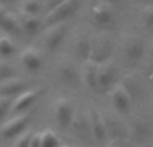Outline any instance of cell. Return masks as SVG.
<instances>
[{
    "mask_svg": "<svg viewBox=\"0 0 153 147\" xmlns=\"http://www.w3.org/2000/svg\"><path fill=\"white\" fill-rule=\"evenodd\" d=\"M81 7V0H62L58 5L47 12L43 23L47 27L58 23H63L66 19L71 18Z\"/></svg>",
    "mask_w": 153,
    "mask_h": 147,
    "instance_id": "6da1fadb",
    "label": "cell"
},
{
    "mask_svg": "<svg viewBox=\"0 0 153 147\" xmlns=\"http://www.w3.org/2000/svg\"><path fill=\"white\" fill-rule=\"evenodd\" d=\"M110 100L113 108L120 113H128L132 107V94L125 84H116L110 89Z\"/></svg>",
    "mask_w": 153,
    "mask_h": 147,
    "instance_id": "7a4b0ae2",
    "label": "cell"
},
{
    "mask_svg": "<svg viewBox=\"0 0 153 147\" xmlns=\"http://www.w3.org/2000/svg\"><path fill=\"white\" fill-rule=\"evenodd\" d=\"M30 123V113L20 112V115L15 116V118L10 119L8 122H5L1 127V138L3 139H11L13 136H18L20 135L23 131H26L27 126Z\"/></svg>",
    "mask_w": 153,
    "mask_h": 147,
    "instance_id": "3957f363",
    "label": "cell"
},
{
    "mask_svg": "<svg viewBox=\"0 0 153 147\" xmlns=\"http://www.w3.org/2000/svg\"><path fill=\"white\" fill-rule=\"evenodd\" d=\"M116 78H117L116 66L110 61H105L98 65V76H97L98 89H101L102 92H109L117 84Z\"/></svg>",
    "mask_w": 153,
    "mask_h": 147,
    "instance_id": "277c9868",
    "label": "cell"
},
{
    "mask_svg": "<svg viewBox=\"0 0 153 147\" xmlns=\"http://www.w3.org/2000/svg\"><path fill=\"white\" fill-rule=\"evenodd\" d=\"M54 115H55V120L61 128H69L74 119V108H73L70 100L65 99V97L56 100L55 105H54Z\"/></svg>",
    "mask_w": 153,
    "mask_h": 147,
    "instance_id": "5b68a950",
    "label": "cell"
},
{
    "mask_svg": "<svg viewBox=\"0 0 153 147\" xmlns=\"http://www.w3.org/2000/svg\"><path fill=\"white\" fill-rule=\"evenodd\" d=\"M145 53V43L141 38L136 35H130L124 42V56L128 62L136 64L143 58Z\"/></svg>",
    "mask_w": 153,
    "mask_h": 147,
    "instance_id": "8992f818",
    "label": "cell"
},
{
    "mask_svg": "<svg viewBox=\"0 0 153 147\" xmlns=\"http://www.w3.org/2000/svg\"><path fill=\"white\" fill-rule=\"evenodd\" d=\"M67 35V27L63 23L50 26L45 34V45L50 51L58 50Z\"/></svg>",
    "mask_w": 153,
    "mask_h": 147,
    "instance_id": "52a82bcc",
    "label": "cell"
},
{
    "mask_svg": "<svg viewBox=\"0 0 153 147\" xmlns=\"http://www.w3.org/2000/svg\"><path fill=\"white\" fill-rule=\"evenodd\" d=\"M91 20L95 26L106 27L113 20V7L105 2H98L91 8Z\"/></svg>",
    "mask_w": 153,
    "mask_h": 147,
    "instance_id": "ba28073f",
    "label": "cell"
},
{
    "mask_svg": "<svg viewBox=\"0 0 153 147\" xmlns=\"http://www.w3.org/2000/svg\"><path fill=\"white\" fill-rule=\"evenodd\" d=\"M89 123L91 128V134L97 142H103L108 136V128H106V122L100 113V111L95 108H90L89 112Z\"/></svg>",
    "mask_w": 153,
    "mask_h": 147,
    "instance_id": "9c48e42d",
    "label": "cell"
},
{
    "mask_svg": "<svg viewBox=\"0 0 153 147\" xmlns=\"http://www.w3.org/2000/svg\"><path fill=\"white\" fill-rule=\"evenodd\" d=\"M42 89L40 88H34V89H28L27 92H22L19 93V96L15 99V101L11 105L12 112H24L26 110H28L38 99H39Z\"/></svg>",
    "mask_w": 153,
    "mask_h": 147,
    "instance_id": "30bf717a",
    "label": "cell"
},
{
    "mask_svg": "<svg viewBox=\"0 0 153 147\" xmlns=\"http://www.w3.org/2000/svg\"><path fill=\"white\" fill-rule=\"evenodd\" d=\"M111 56V43L109 39L98 38L95 40H91V56L90 58L95 61L97 64H102L105 61H109Z\"/></svg>",
    "mask_w": 153,
    "mask_h": 147,
    "instance_id": "8fae6325",
    "label": "cell"
},
{
    "mask_svg": "<svg viewBox=\"0 0 153 147\" xmlns=\"http://www.w3.org/2000/svg\"><path fill=\"white\" fill-rule=\"evenodd\" d=\"M153 132V128L146 119L138 118L133 122L132 126V138L134 139V142L137 143H144L151 138Z\"/></svg>",
    "mask_w": 153,
    "mask_h": 147,
    "instance_id": "7c38bea8",
    "label": "cell"
},
{
    "mask_svg": "<svg viewBox=\"0 0 153 147\" xmlns=\"http://www.w3.org/2000/svg\"><path fill=\"white\" fill-rule=\"evenodd\" d=\"M27 88V82L18 77H12L8 80L0 81V96L12 97L13 94L22 93Z\"/></svg>",
    "mask_w": 153,
    "mask_h": 147,
    "instance_id": "4fadbf2b",
    "label": "cell"
},
{
    "mask_svg": "<svg viewBox=\"0 0 153 147\" xmlns=\"http://www.w3.org/2000/svg\"><path fill=\"white\" fill-rule=\"evenodd\" d=\"M98 65L95 61L89 58L87 61L83 62V68H82V78L83 82L87 88L90 89H98L97 84V76H98Z\"/></svg>",
    "mask_w": 153,
    "mask_h": 147,
    "instance_id": "5bb4252c",
    "label": "cell"
},
{
    "mask_svg": "<svg viewBox=\"0 0 153 147\" xmlns=\"http://www.w3.org/2000/svg\"><path fill=\"white\" fill-rule=\"evenodd\" d=\"M20 61H22V65L28 72H36L42 66V57H40L39 51L34 47L26 49L20 56Z\"/></svg>",
    "mask_w": 153,
    "mask_h": 147,
    "instance_id": "9a60e30c",
    "label": "cell"
},
{
    "mask_svg": "<svg viewBox=\"0 0 153 147\" xmlns=\"http://www.w3.org/2000/svg\"><path fill=\"white\" fill-rule=\"evenodd\" d=\"M74 51H75V56L82 62L87 61L90 58V56H91V39L87 35H81L75 40Z\"/></svg>",
    "mask_w": 153,
    "mask_h": 147,
    "instance_id": "2e32d148",
    "label": "cell"
},
{
    "mask_svg": "<svg viewBox=\"0 0 153 147\" xmlns=\"http://www.w3.org/2000/svg\"><path fill=\"white\" fill-rule=\"evenodd\" d=\"M0 27L10 34H16L20 30V24L15 16L1 7H0Z\"/></svg>",
    "mask_w": 153,
    "mask_h": 147,
    "instance_id": "e0dca14e",
    "label": "cell"
},
{
    "mask_svg": "<svg viewBox=\"0 0 153 147\" xmlns=\"http://www.w3.org/2000/svg\"><path fill=\"white\" fill-rule=\"evenodd\" d=\"M59 77L65 84H69V85L75 84L76 78H78V73H76L75 66L73 64H70V62L62 64L61 68H59Z\"/></svg>",
    "mask_w": 153,
    "mask_h": 147,
    "instance_id": "ac0fdd59",
    "label": "cell"
},
{
    "mask_svg": "<svg viewBox=\"0 0 153 147\" xmlns=\"http://www.w3.org/2000/svg\"><path fill=\"white\" fill-rule=\"evenodd\" d=\"M20 26L27 35H34L39 31L40 20L36 18V15H24L23 14V20Z\"/></svg>",
    "mask_w": 153,
    "mask_h": 147,
    "instance_id": "d6986e66",
    "label": "cell"
},
{
    "mask_svg": "<svg viewBox=\"0 0 153 147\" xmlns=\"http://www.w3.org/2000/svg\"><path fill=\"white\" fill-rule=\"evenodd\" d=\"M61 140L59 136L53 131L47 128L40 132V147H59Z\"/></svg>",
    "mask_w": 153,
    "mask_h": 147,
    "instance_id": "ffe728a7",
    "label": "cell"
},
{
    "mask_svg": "<svg viewBox=\"0 0 153 147\" xmlns=\"http://www.w3.org/2000/svg\"><path fill=\"white\" fill-rule=\"evenodd\" d=\"M16 47L15 43L10 39L8 37H0V56L7 58V57H11L13 53H15Z\"/></svg>",
    "mask_w": 153,
    "mask_h": 147,
    "instance_id": "44dd1931",
    "label": "cell"
},
{
    "mask_svg": "<svg viewBox=\"0 0 153 147\" xmlns=\"http://www.w3.org/2000/svg\"><path fill=\"white\" fill-rule=\"evenodd\" d=\"M40 11L39 0H24L22 4V12L24 15H38Z\"/></svg>",
    "mask_w": 153,
    "mask_h": 147,
    "instance_id": "7402d4cb",
    "label": "cell"
},
{
    "mask_svg": "<svg viewBox=\"0 0 153 147\" xmlns=\"http://www.w3.org/2000/svg\"><path fill=\"white\" fill-rule=\"evenodd\" d=\"M106 128H108V135L111 134L113 136H117V138L124 136V130H122L121 124L116 119H110L109 122H106Z\"/></svg>",
    "mask_w": 153,
    "mask_h": 147,
    "instance_id": "603a6c76",
    "label": "cell"
},
{
    "mask_svg": "<svg viewBox=\"0 0 153 147\" xmlns=\"http://www.w3.org/2000/svg\"><path fill=\"white\" fill-rule=\"evenodd\" d=\"M15 77V69L7 62H0V81Z\"/></svg>",
    "mask_w": 153,
    "mask_h": 147,
    "instance_id": "cb8c5ba5",
    "label": "cell"
},
{
    "mask_svg": "<svg viewBox=\"0 0 153 147\" xmlns=\"http://www.w3.org/2000/svg\"><path fill=\"white\" fill-rule=\"evenodd\" d=\"M141 18L146 28H153V5H146L144 8Z\"/></svg>",
    "mask_w": 153,
    "mask_h": 147,
    "instance_id": "d4e9b609",
    "label": "cell"
},
{
    "mask_svg": "<svg viewBox=\"0 0 153 147\" xmlns=\"http://www.w3.org/2000/svg\"><path fill=\"white\" fill-rule=\"evenodd\" d=\"M12 105V101H11V97L7 96H0V122L4 119L5 113L8 112V110Z\"/></svg>",
    "mask_w": 153,
    "mask_h": 147,
    "instance_id": "484cf974",
    "label": "cell"
},
{
    "mask_svg": "<svg viewBox=\"0 0 153 147\" xmlns=\"http://www.w3.org/2000/svg\"><path fill=\"white\" fill-rule=\"evenodd\" d=\"M31 132L30 131H23L19 138L16 139L15 146L13 147H30V139H31Z\"/></svg>",
    "mask_w": 153,
    "mask_h": 147,
    "instance_id": "4316f807",
    "label": "cell"
},
{
    "mask_svg": "<svg viewBox=\"0 0 153 147\" xmlns=\"http://www.w3.org/2000/svg\"><path fill=\"white\" fill-rule=\"evenodd\" d=\"M30 147H40V132H35L31 135Z\"/></svg>",
    "mask_w": 153,
    "mask_h": 147,
    "instance_id": "83f0119b",
    "label": "cell"
},
{
    "mask_svg": "<svg viewBox=\"0 0 153 147\" xmlns=\"http://www.w3.org/2000/svg\"><path fill=\"white\" fill-rule=\"evenodd\" d=\"M61 2H62V0H47V8H48V11H50L51 8H54L55 5H58Z\"/></svg>",
    "mask_w": 153,
    "mask_h": 147,
    "instance_id": "f1b7e54d",
    "label": "cell"
},
{
    "mask_svg": "<svg viewBox=\"0 0 153 147\" xmlns=\"http://www.w3.org/2000/svg\"><path fill=\"white\" fill-rule=\"evenodd\" d=\"M101 2H105L108 3V4H110L111 7H114V5H118L120 3H121V0H101Z\"/></svg>",
    "mask_w": 153,
    "mask_h": 147,
    "instance_id": "f546056e",
    "label": "cell"
},
{
    "mask_svg": "<svg viewBox=\"0 0 153 147\" xmlns=\"http://www.w3.org/2000/svg\"><path fill=\"white\" fill-rule=\"evenodd\" d=\"M148 78L151 82H153V65L148 69Z\"/></svg>",
    "mask_w": 153,
    "mask_h": 147,
    "instance_id": "4dcf8cb0",
    "label": "cell"
},
{
    "mask_svg": "<svg viewBox=\"0 0 153 147\" xmlns=\"http://www.w3.org/2000/svg\"><path fill=\"white\" fill-rule=\"evenodd\" d=\"M12 0H0V4H10Z\"/></svg>",
    "mask_w": 153,
    "mask_h": 147,
    "instance_id": "1f68e13d",
    "label": "cell"
},
{
    "mask_svg": "<svg viewBox=\"0 0 153 147\" xmlns=\"http://www.w3.org/2000/svg\"><path fill=\"white\" fill-rule=\"evenodd\" d=\"M149 53H151V57H152V58H153V45L151 46V51H149Z\"/></svg>",
    "mask_w": 153,
    "mask_h": 147,
    "instance_id": "d6a6232c",
    "label": "cell"
},
{
    "mask_svg": "<svg viewBox=\"0 0 153 147\" xmlns=\"http://www.w3.org/2000/svg\"><path fill=\"white\" fill-rule=\"evenodd\" d=\"M144 2H148V3H151V2H153V0H144Z\"/></svg>",
    "mask_w": 153,
    "mask_h": 147,
    "instance_id": "836d02e7",
    "label": "cell"
},
{
    "mask_svg": "<svg viewBox=\"0 0 153 147\" xmlns=\"http://www.w3.org/2000/svg\"><path fill=\"white\" fill-rule=\"evenodd\" d=\"M61 147H70V146H66V145H63V146H61Z\"/></svg>",
    "mask_w": 153,
    "mask_h": 147,
    "instance_id": "e575fe53",
    "label": "cell"
},
{
    "mask_svg": "<svg viewBox=\"0 0 153 147\" xmlns=\"http://www.w3.org/2000/svg\"><path fill=\"white\" fill-rule=\"evenodd\" d=\"M111 147H114V146H111Z\"/></svg>",
    "mask_w": 153,
    "mask_h": 147,
    "instance_id": "d590c367",
    "label": "cell"
}]
</instances>
